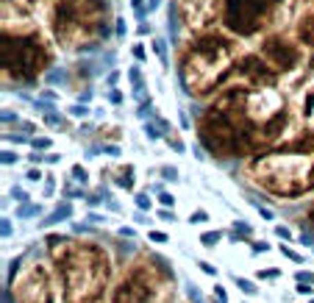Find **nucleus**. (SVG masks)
Returning a JSON list of instances; mask_svg holds the SVG:
<instances>
[{"label": "nucleus", "mask_w": 314, "mask_h": 303, "mask_svg": "<svg viewBox=\"0 0 314 303\" xmlns=\"http://www.w3.org/2000/svg\"><path fill=\"white\" fill-rule=\"evenodd\" d=\"M47 251L56 264L59 281L64 287V303H86L103 292L108 281V256L92 242H72L67 237L50 234Z\"/></svg>", "instance_id": "f257e3e1"}, {"label": "nucleus", "mask_w": 314, "mask_h": 303, "mask_svg": "<svg viewBox=\"0 0 314 303\" xmlns=\"http://www.w3.org/2000/svg\"><path fill=\"white\" fill-rule=\"evenodd\" d=\"M256 184L281 198H298L314 189V134L275 153L258 156L250 167Z\"/></svg>", "instance_id": "f03ea898"}, {"label": "nucleus", "mask_w": 314, "mask_h": 303, "mask_svg": "<svg viewBox=\"0 0 314 303\" xmlns=\"http://www.w3.org/2000/svg\"><path fill=\"white\" fill-rule=\"evenodd\" d=\"M231 59V45L220 37H209L203 39L200 45L195 47V53H189L187 64H183V84H187V92H195V95H203L209 92L211 86L220 81V75L225 70L220 67H211L214 64H228Z\"/></svg>", "instance_id": "7ed1b4c3"}, {"label": "nucleus", "mask_w": 314, "mask_h": 303, "mask_svg": "<svg viewBox=\"0 0 314 303\" xmlns=\"http://www.w3.org/2000/svg\"><path fill=\"white\" fill-rule=\"evenodd\" d=\"M161 261V259H159ZM159 264L136 261V264L122 275V281L114 287L112 303H153L161 281H170L167 275H159Z\"/></svg>", "instance_id": "20e7f679"}, {"label": "nucleus", "mask_w": 314, "mask_h": 303, "mask_svg": "<svg viewBox=\"0 0 314 303\" xmlns=\"http://www.w3.org/2000/svg\"><path fill=\"white\" fill-rule=\"evenodd\" d=\"M6 289H14V303H56V284L45 264H31Z\"/></svg>", "instance_id": "39448f33"}, {"label": "nucleus", "mask_w": 314, "mask_h": 303, "mask_svg": "<svg viewBox=\"0 0 314 303\" xmlns=\"http://www.w3.org/2000/svg\"><path fill=\"white\" fill-rule=\"evenodd\" d=\"M275 0H228V11H225V20L234 31L239 33H253L256 25L264 23L267 11L272 9Z\"/></svg>", "instance_id": "423d86ee"}, {"label": "nucleus", "mask_w": 314, "mask_h": 303, "mask_svg": "<svg viewBox=\"0 0 314 303\" xmlns=\"http://www.w3.org/2000/svg\"><path fill=\"white\" fill-rule=\"evenodd\" d=\"M264 56H267L275 67H284V70H292V67L298 64V50L295 47H289L284 42V39H267V45H264Z\"/></svg>", "instance_id": "0eeeda50"}, {"label": "nucleus", "mask_w": 314, "mask_h": 303, "mask_svg": "<svg viewBox=\"0 0 314 303\" xmlns=\"http://www.w3.org/2000/svg\"><path fill=\"white\" fill-rule=\"evenodd\" d=\"M70 217H72V203H70V201H61L45 220H39V228H50V225L64 223V220H70Z\"/></svg>", "instance_id": "6e6552de"}, {"label": "nucleus", "mask_w": 314, "mask_h": 303, "mask_svg": "<svg viewBox=\"0 0 314 303\" xmlns=\"http://www.w3.org/2000/svg\"><path fill=\"white\" fill-rule=\"evenodd\" d=\"M117 187L128 189V192L134 189V167H131V164H125V167L117 173Z\"/></svg>", "instance_id": "1a4fd4ad"}, {"label": "nucleus", "mask_w": 314, "mask_h": 303, "mask_svg": "<svg viewBox=\"0 0 314 303\" xmlns=\"http://www.w3.org/2000/svg\"><path fill=\"white\" fill-rule=\"evenodd\" d=\"M42 215V206H36V203H20L17 206V217L23 220V217H39Z\"/></svg>", "instance_id": "9d476101"}, {"label": "nucleus", "mask_w": 314, "mask_h": 303, "mask_svg": "<svg viewBox=\"0 0 314 303\" xmlns=\"http://www.w3.org/2000/svg\"><path fill=\"white\" fill-rule=\"evenodd\" d=\"M234 281H236V287H239V292H245V295H258V287L250 278H245V275H234Z\"/></svg>", "instance_id": "9b49d317"}, {"label": "nucleus", "mask_w": 314, "mask_h": 303, "mask_svg": "<svg viewBox=\"0 0 314 303\" xmlns=\"http://www.w3.org/2000/svg\"><path fill=\"white\" fill-rule=\"evenodd\" d=\"M161 126L159 122H145V136L150 142H156V139H161V136H164V131H159Z\"/></svg>", "instance_id": "f8f14e48"}, {"label": "nucleus", "mask_w": 314, "mask_h": 303, "mask_svg": "<svg viewBox=\"0 0 314 303\" xmlns=\"http://www.w3.org/2000/svg\"><path fill=\"white\" fill-rule=\"evenodd\" d=\"M31 148L42 153V150H50V148H53V139H50V136H33V139H31Z\"/></svg>", "instance_id": "ddd939ff"}, {"label": "nucleus", "mask_w": 314, "mask_h": 303, "mask_svg": "<svg viewBox=\"0 0 314 303\" xmlns=\"http://www.w3.org/2000/svg\"><path fill=\"white\" fill-rule=\"evenodd\" d=\"M220 239H223L220 231H206V234L200 237V242H203V247H214L217 242H220Z\"/></svg>", "instance_id": "4468645a"}, {"label": "nucleus", "mask_w": 314, "mask_h": 303, "mask_svg": "<svg viewBox=\"0 0 314 303\" xmlns=\"http://www.w3.org/2000/svg\"><path fill=\"white\" fill-rule=\"evenodd\" d=\"M136 209H139V211H150V209H153V201H150L147 192H139V195H136Z\"/></svg>", "instance_id": "2eb2a0df"}, {"label": "nucleus", "mask_w": 314, "mask_h": 303, "mask_svg": "<svg viewBox=\"0 0 314 303\" xmlns=\"http://www.w3.org/2000/svg\"><path fill=\"white\" fill-rule=\"evenodd\" d=\"M70 175H72V181H78V184H86V181H89V173H86V167H81V164H75Z\"/></svg>", "instance_id": "dca6fc26"}, {"label": "nucleus", "mask_w": 314, "mask_h": 303, "mask_svg": "<svg viewBox=\"0 0 314 303\" xmlns=\"http://www.w3.org/2000/svg\"><path fill=\"white\" fill-rule=\"evenodd\" d=\"M203 223H209V215L203 209H197V211L189 215V225H203Z\"/></svg>", "instance_id": "f3484780"}, {"label": "nucleus", "mask_w": 314, "mask_h": 303, "mask_svg": "<svg viewBox=\"0 0 314 303\" xmlns=\"http://www.w3.org/2000/svg\"><path fill=\"white\" fill-rule=\"evenodd\" d=\"M295 281H298V284H314V273L298 270V273H295Z\"/></svg>", "instance_id": "a211bd4d"}, {"label": "nucleus", "mask_w": 314, "mask_h": 303, "mask_svg": "<svg viewBox=\"0 0 314 303\" xmlns=\"http://www.w3.org/2000/svg\"><path fill=\"white\" fill-rule=\"evenodd\" d=\"M187 295H189L192 303H203V295H200V289H197L195 284H187Z\"/></svg>", "instance_id": "6ab92c4d"}, {"label": "nucleus", "mask_w": 314, "mask_h": 303, "mask_svg": "<svg viewBox=\"0 0 314 303\" xmlns=\"http://www.w3.org/2000/svg\"><path fill=\"white\" fill-rule=\"evenodd\" d=\"M153 50L159 53L161 61H167V45H164V39H153Z\"/></svg>", "instance_id": "aec40b11"}, {"label": "nucleus", "mask_w": 314, "mask_h": 303, "mask_svg": "<svg viewBox=\"0 0 314 303\" xmlns=\"http://www.w3.org/2000/svg\"><path fill=\"white\" fill-rule=\"evenodd\" d=\"M161 178H164V181H178V167H161Z\"/></svg>", "instance_id": "412c9836"}, {"label": "nucleus", "mask_w": 314, "mask_h": 303, "mask_svg": "<svg viewBox=\"0 0 314 303\" xmlns=\"http://www.w3.org/2000/svg\"><path fill=\"white\" fill-rule=\"evenodd\" d=\"M70 114H72V117H89V106H84V103H75V106H70Z\"/></svg>", "instance_id": "4be33fe9"}, {"label": "nucleus", "mask_w": 314, "mask_h": 303, "mask_svg": "<svg viewBox=\"0 0 314 303\" xmlns=\"http://www.w3.org/2000/svg\"><path fill=\"white\" fill-rule=\"evenodd\" d=\"M281 253L286 259H292V261H298V264H303V256H300L298 251H292V247H286V245H281Z\"/></svg>", "instance_id": "5701e85b"}, {"label": "nucleus", "mask_w": 314, "mask_h": 303, "mask_svg": "<svg viewBox=\"0 0 314 303\" xmlns=\"http://www.w3.org/2000/svg\"><path fill=\"white\" fill-rule=\"evenodd\" d=\"M147 239H150V242H156V245L170 242V237H167V234H161V231H150V234H147Z\"/></svg>", "instance_id": "b1692460"}, {"label": "nucleus", "mask_w": 314, "mask_h": 303, "mask_svg": "<svg viewBox=\"0 0 314 303\" xmlns=\"http://www.w3.org/2000/svg\"><path fill=\"white\" fill-rule=\"evenodd\" d=\"M45 122H47V126H64V117L56 114V112H47L45 114Z\"/></svg>", "instance_id": "393cba45"}, {"label": "nucleus", "mask_w": 314, "mask_h": 303, "mask_svg": "<svg viewBox=\"0 0 314 303\" xmlns=\"http://www.w3.org/2000/svg\"><path fill=\"white\" fill-rule=\"evenodd\" d=\"M0 162H3V164H17L20 156L14 153V150H3V153H0Z\"/></svg>", "instance_id": "a878e982"}, {"label": "nucleus", "mask_w": 314, "mask_h": 303, "mask_svg": "<svg viewBox=\"0 0 314 303\" xmlns=\"http://www.w3.org/2000/svg\"><path fill=\"white\" fill-rule=\"evenodd\" d=\"M159 203L164 206V209H173V206H175V198L170 195V192H159Z\"/></svg>", "instance_id": "bb28decb"}, {"label": "nucleus", "mask_w": 314, "mask_h": 303, "mask_svg": "<svg viewBox=\"0 0 314 303\" xmlns=\"http://www.w3.org/2000/svg\"><path fill=\"white\" fill-rule=\"evenodd\" d=\"M156 215H159V220H164V223H173V220H175V211L173 209H164V206H161Z\"/></svg>", "instance_id": "cd10ccee"}, {"label": "nucleus", "mask_w": 314, "mask_h": 303, "mask_svg": "<svg viewBox=\"0 0 314 303\" xmlns=\"http://www.w3.org/2000/svg\"><path fill=\"white\" fill-rule=\"evenodd\" d=\"M25 178H28V181H31V184H36V181H42V178H45V175H42V170H39V167H31V170H28V173H25Z\"/></svg>", "instance_id": "c85d7f7f"}, {"label": "nucleus", "mask_w": 314, "mask_h": 303, "mask_svg": "<svg viewBox=\"0 0 314 303\" xmlns=\"http://www.w3.org/2000/svg\"><path fill=\"white\" fill-rule=\"evenodd\" d=\"M53 189H56V181H53V175H47V178H45V189H42V195H45V198H50V195H53Z\"/></svg>", "instance_id": "c756f323"}, {"label": "nucleus", "mask_w": 314, "mask_h": 303, "mask_svg": "<svg viewBox=\"0 0 314 303\" xmlns=\"http://www.w3.org/2000/svg\"><path fill=\"white\" fill-rule=\"evenodd\" d=\"M253 206H256V209H258V215H262L264 220H275V215H272V211L267 209V206H262V203H258V201H253Z\"/></svg>", "instance_id": "7c9ffc66"}, {"label": "nucleus", "mask_w": 314, "mask_h": 303, "mask_svg": "<svg viewBox=\"0 0 314 303\" xmlns=\"http://www.w3.org/2000/svg\"><path fill=\"white\" fill-rule=\"evenodd\" d=\"M270 242H250V251H253V253H267L270 251Z\"/></svg>", "instance_id": "2f4dec72"}, {"label": "nucleus", "mask_w": 314, "mask_h": 303, "mask_svg": "<svg viewBox=\"0 0 314 303\" xmlns=\"http://www.w3.org/2000/svg\"><path fill=\"white\" fill-rule=\"evenodd\" d=\"M11 198H14L17 203H28V195H25V192L20 189V187H14V189H11Z\"/></svg>", "instance_id": "473e14b6"}, {"label": "nucleus", "mask_w": 314, "mask_h": 303, "mask_svg": "<svg viewBox=\"0 0 314 303\" xmlns=\"http://www.w3.org/2000/svg\"><path fill=\"white\" fill-rule=\"evenodd\" d=\"M275 237H281V239H286V242H289V239H292V231L286 228V225H275Z\"/></svg>", "instance_id": "72a5a7b5"}, {"label": "nucleus", "mask_w": 314, "mask_h": 303, "mask_svg": "<svg viewBox=\"0 0 314 303\" xmlns=\"http://www.w3.org/2000/svg\"><path fill=\"white\" fill-rule=\"evenodd\" d=\"M167 142L173 145V148L178 150V153H183V142H181V139H178V136H175V134H167Z\"/></svg>", "instance_id": "f704fd0d"}, {"label": "nucleus", "mask_w": 314, "mask_h": 303, "mask_svg": "<svg viewBox=\"0 0 314 303\" xmlns=\"http://www.w3.org/2000/svg\"><path fill=\"white\" fill-rule=\"evenodd\" d=\"M150 109H153V103H150V98H147V100L139 106V112H136V114H139L142 120H145V117H150Z\"/></svg>", "instance_id": "c9c22d12"}, {"label": "nucleus", "mask_w": 314, "mask_h": 303, "mask_svg": "<svg viewBox=\"0 0 314 303\" xmlns=\"http://www.w3.org/2000/svg\"><path fill=\"white\" fill-rule=\"evenodd\" d=\"M278 275H281V270H278V267H272V270H262V273H258V278L267 281V278H278Z\"/></svg>", "instance_id": "e433bc0d"}, {"label": "nucleus", "mask_w": 314, "mask_h": 303, "mask_svg": "<svg viewBox=\"0 0 314 303\" xmlns=\"http://www.w3.org/2000/svg\"><path fill=\"white\" fill-rule=\"evenodd\" d=\"M197 267H200L206 275H217V267L214 264H209V261H197Z\"/></svg>", "instance_id": "4c0bfd02"}, {"label": "nucleus", "mask_w": 314, "mask_h": 303, "mask_svg": "<svg viewBox=\"0 0 314 303\" xmlns=\"http://www.w3.org/2000/svg\"><path fill=\"white\" fill-rule=\"evenodd\" d=\"M214 295H217V300H220V303H228V295H225V289L220 284H214Z\"/></svg>", "instance_id": "58836bf2"}, {"label": "nucleus", "mask_w": 314, "mask_h": 303, "mask_svg": "<svg viewBox=\"0 0 314 303\" xmlns=\"http://www.w3.org/2000/svg\"><path fill=\"white\" fill-rule=\"evenodd\" d=\"M295 292H298V295H311V292H314V287H311V284H298V287H295Z\"/></svg>", "instance_id": "ea45409f"}, {"label": "nucleus", "mask_w": 314, "mask_h": 303, "mask_svg": "<svg viewBox=\"0 0 314 303\" xmlns=\"http://www.w3.org/2000/svg\"><path fill=\"white\" fill-rule=\"evenodd\" d=\"M9 237H11V220L3 217V239H9Z\"/></svg>", "instance_id": "a19ab883"}, {"label": "nucleus", "mask_w": 314, "mask_h": 303, "mask_svg": "<svg viewBox=\"0 0 314 303\" xmlns=\"http://www.w3.org/2000/svg\"><path fill=\"white\" fill-rule=\"evenodd\" d=\"M120 237H128V239H134V237H136V231H134V228H128V225H122V228H120Z\"/></svg>", "instance_id": "79ce46f5"}, {"label": "nucleus", "mask_w": 314, "mask_h": 303, "mask_svg": "<svg viewBox=\"0 0 314 303\" xmlns=\"http://www.w3.org/2000/svg\"><path fill=\"white\" fill-rule=\"evenodd\" d=\"M159 6H161V0H147V6H145V9H147V14H153V11L159 9Z\"/></svg>", "instance_id": "37998d69"}, {"label": "nucleus", "mask_w": 314, "mask_h": 303, "mask_svg": "<svg viewBox=\"0 0 314 303\" xmlns=\"http://www.w3.org/2000/svg\"><path fill=\"white\" fill-rule=\"evenodd\" d=\"M45 162H47V164H59V162H61V153H47Z\"/></svg>", "instance_id": "c03bdc74"}, {"label": "nucleus", "mask_w": 314, "mask_h": 303, "mask_svg": "<svg viewBox=\"0 0 314 303\" xmlns=\"http://www.w3.org/2000/svg\"><path fill=\"white\" fill-rule=\"evenodd\" d=\"M117 81H120V73H117V70H114V73H108V78H106V84H108V86H114Z\"/></svg>", "instance_id": "a18cd8bd"}, {"label": "nucleus", "mask_w": 314, "mask_h": 303, "mask_svg": "<svg viewBox=\"0 0 314 303\" xmlns=\"http://www.w3.org/2000/svg\"><path fill=\"white\" fill-rule=\"evenodd\" d=\"M11 120H14V122H17V120H20V117H17V114H11V112H9V109H6V112H3V122H6V126H9V122H11Z\"/></svg>", "instance_id": "49530a36"}, {"label": "nucleus", "mask_w": 314, "mask_h": 303, "mask_svg": "<svg viewBox=\"0 0 314 303\" xmlns=\"http://www.w3.org/2000/svg\"><path fill=\"white\" fill-rule=\"evenodd\" d=\"M100 195H103V192H100ZM100 195H89V198H86V203H89V206H98L100 201H106V198H100Z\"/></svg>", "instance_id": "de8ad7c7"}, {"label": "nucleus", "mask_w": 314, "mask_h": 303, "mask_svg": "<svg viewBox=\"0 0 314 303\" xmlns=\"http://www.w3.org/2000/svg\"><path fill=\"white\" fill-rule=\"evenodd\" d=\"M42 159H45V156L39 153V150H33V153L28 156V162H31V164H39V162H42Z\"/></svg>", "instance_id": "09e8293b"}, {"label": "nucleus", "mask_w": 314, "mask_h": 303, "mask_svg": "<svg viewBox=\"0 0 314 303\" xmlns=\"http://www.w3.org/2000/svg\"><path fill=\"white\" fill-rule=\"evenodd\" d=\"M86 220H89V223H103V215H98V211H89V217H86Z\"/></svg>", "instance_id": "8fccbe9b"}, {"label": "nucleus", "mask_w": 314, "mask_h": 303, "mask_svg": "<svg viewBox=\"0 0 314 303\" xmlns=\"http://www.w3.org/2000/svg\"><path fill=\"white\" fill-rule=\"evenodd\" d=\"M108 100H112V103H122V95L117 92V89H112V92H108Z\"/></svg>", "instance_id": "3c124183"}, {"label": "nucleus", "mask_w": 314, "mask_h": 303, "mask_svg": "<svg viewBox=\"0 0 314 303\" xmlns=\"http://www.w3.org/2000/svg\"><path fill=\"white\" fill-rule=\"evenodd\" d=\"M134 56L139 59V61H145V47H142V45H136V47H134Z\"/></svg>", "instance_id": "603ef678"}, {"label": "nucleus", "mask_w": 314, "mask_h": 303, "mask_svg": "<svg viewBox=\"0 0 314 303\" xmlns=\"http://www.w3.org/2000/svg\"><path fill=\"white\" fill-rule=\"evenodd\" d=\"M103 150H106V153H108V156H120V148H117V145H106V148H103Z\"/></svg>", "instance_id": "864d4df0"}, {"label": "nucleus", "mask_w": 314, "mask_h": 303, "mask_svg": "<svg viewBox=\"0 0 314 303\" xmlns=\"http://www.w3.org/2000/svg\"><path fill=\"white\" fill-rule=\"evenodd\" d=\"M125 33V23H122V17H117V37H122Z\"/></svg>", "instance_id": "5fc2aeb1"}, {"label": "nucleus", "mask_w": 314, "mask_h": 303, "mask_svg": "<svg viewBox=\"0 0 314 303\" xmlns=\"http://www.w3.org/2000/svg\"><path fill=\"white\" fill-rule=\"evenodd\" d=\"M136 33H139V37H145V33H150V25H145V23H142L139 28H136Z\"/></svg>", "instance_id": "6e6d98bb"}, {"label": "nucleus", "mask_w": 314, "mask_h": 303, "mask_svg": "<svg viewBox=\"0 0 314 303\" xmlns=\"http://www.w3.org/2000/svg\"><path fill=\"white\" fill-rule=\"evenodd\" d=\"M306 220H309V228L314 231V206H311V209H309V217H306Z\"/></svg>", "instance_id": "4d7b16f0"}, {"label": "nucleus", "mask_w": 314, "mask_h": 303, "mask_svg": "<svg viewBox=\"0 0 314 303\" xmlns=\"http://www.w3.org/2000/svg\"><path fill=\"white\" fill-rule=\"evenodd\" d=\"M131 3H134V9H136V11L145 9V0H131Z\"/></svg>", "instance_id": "13d9d810"}, {"label": "nucleus", "mask_w": 314, "mask_h": 303, "mask_svg": "<svg viewBox=\"0 0 314 303\" xmlns=\"http://www.w3.org/2000/svg\"><path fill=\"white\" fill-rule=\"evenodd\" d=\"M309 303H314V298H311V300H309Z\"/></svg>", "instance_id": "bf43d9fd"}]
</instances>
